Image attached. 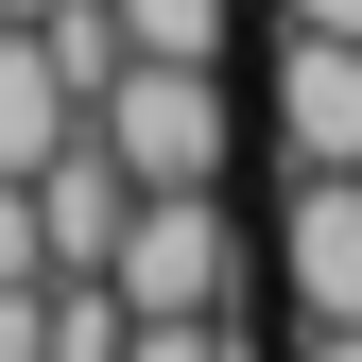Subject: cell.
Returning <instances> with one entry per match:
<instances>
[{"mask_svg":"<svg viewBox=\"0 0 362 362\" xmlns=\"http://www.w3.org/2000/svg\"><path fill=\"white\" fill-rule=\"evenodd\" d=\"M86 139L139 173V190H224L242 104H224V69H190V52H121L104 86H86Z\"/></svg>","mask_w":362,"mask_h":362,"instance_id":"1","label":"cell"},{"mask_svg":"<svg viewBox=\"0 0 362 362\" xmlns=\"http://www.w3.org/2000/svg\"><path fill=\"white\" fill-rule=\"evenodd\" d=\"M242 207L224 190H139L121 207V242H104V276H121V310H242Z\"/></svg>","mask_w":362,"mask_h":362,"instance_id":"2","label":"cell"},{"mask_svg":"<svg viewBox=\"0 0 362 362\" xmlns=\"http://www.w3.org/2000/svg\"><path fill=\"white\" fill-rule=\"evenodd\" d=\"M259 121H276V173H362V35H293L276 18Z\"/></svg>","mask_w":362,"mask_h":362,"instance_id":"3","label":"cell"},{"mask_svg":"<svg viewBox=\"0 0 362 362\" xmlns=\"http://www.w3.org/2000/svg\"><path fill=\"white\" fill-rule=\"evenodd\" d=\"M276 310L293 328H362V173H293L276 190Z\"/></svg>","mask_w":362,"mask_h":362,"instance_id":"4","label":"cell"},{"mask_svg":"<svg viewBox=\"0 0 362 362\" xmlns=\"http://www.w3.org/2000/svg\"><path fill=\"white\" fill-rule=\"evenodd\" d=\"M121 207H139V173H121L104 139H69L52 173H35V242H52V276H104V242H121Z\"/></svg>","mask_w":362,"mask_h":362,"instance_id":"5","label":"cell"},{"mask_svg":"<svg viewBox=\"0 0 362 362\" xmlns=\"http://www.w3.org/2000/svg\"><path fill=\"white\" fill-rule=\"evenodd\" d=\"M69 139H86V104L52 86V52H35V35L0 18V173H52Z\"/></svg>","mask_w":362,"mask_h":362,"instance_id":"6","label":"cell"},{"mask_svg":"<svg viewBox=\"0 0 362 362\" xmlns=\"http://www.w3.org/2000/svg\"><path fill=\"white\" fill-rule=\"evenodd\" d=\"M224 35H242V0H121V52H190V69H224Z\"/></svg>","mask_w":362,"mask_h":362,"instance_id":"7","label":"cell"},{"mask_svg":"<svg viewBox=\"0 0 362 362\" xmlns=\"http://www.w3.org/2000/svg\"><path fill=\"white\" fill-rule=\"evenodd\" d=\"M121 328H139L121 276H52V362H121Z\"/></svg>","mask_w":362,"mask_h":362,"instance_id":"8","label":"cell"},{"mask_svg":"<svg viewBox=\"0 0 362 362\" xmlns=\"http://www.w3.org/2000/svg\"><path fill=\"white\" fill-rule=\"evenodd\" d=\"M276 18H293V35H362V0H276Z\"/></svg>","mask_w":362,"mask_h":362,"instance_id":"9","label":"cell"},{"mask_svg":"<svg viewBox=\"0 0 362 362\" xmlns=\"http://www.w3.org/2000/svg\"><path fill=\"white\" fill-rule=\"evenodd\" d=\"M293 362H362V328H293Z\"/></svg>","mask_w":362,"mask_h":362,"instance_id":"10","label":"cell"},{"mask_svg":"<svg viewBox=\"0 0 362 362\" xmlns=\"http://www.w3.org/2000/svg\"><path fill=\"white\" fill-rule=\"evenodd\" d=\"M0 18H35V0H0Z\"/></svg>","mask_w":362,"mask_h":362,"instance_id":"11","label":"cell"}]
</instances>
